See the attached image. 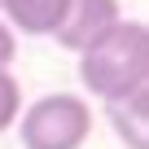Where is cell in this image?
<instances>
[{"label": "cell", "instance_id": "3957f363", "mask_svg": "<svg viewBox=\"0 0 149 149\" xmlns=\"http://www.w3.org/2000/svg\"><path fill=\"white\" fill-rule=\"evenodd\" d=\"M118 18H123L118 0H66L53 40H57L61 48H70V53H79V48H88L105 26H114Z\"/></svg>", "mask_w": 149, "mask_h": 149}, {"label": "cell", "instance_id": "277c9868", "mask_svg": "<svg viewBox=\"0 0 149 149\" xmlns=\"http://www.w3.org/2000/svg\"><path fill=\"white\" fill-rule=\"evenodd\" d=\"M61 9L66 0H0V18L9 22L13 35H53L57 22H61Z\"/></svg>", "mask_w": 149, "mask_h": 149}, {"label": "cell", "instance_id": "52a82bcc", "mask_svg": "<svg viewBox=\"0 0 149 149\" xmlns=\"http://www.w3.org/2000/svg\"><path fill=\"white\" fill-rule=\"evenodd\" d=\"M13 57H18V35L9 31L5 18H0V66H13Z\"/></svg>", "mask_w": 149, "mask_h": 149}, {"label": "cell", "instance_id": "6da1fadb", "mask_svg": "<svg viewBox=\"0 0 149 149\" xmlns=\"http://www.w3.org/2000/svg\"><path fill=\"white\" fill-rule=\"evenodd\" d=\"M79 84L97 101H123L149 88V26L140 18H118L88 48H79Z\"/></svg>", "mask_w": 149, "mask_h": 149}, {"label": "cell", "instance_id": "8992f818", "mask_svg": "<svg viewBox=\"0 0 149 149\" xmlns=\"http://www.w3.org/2000/svg\"><path fill=\"white\" fill-rule=\"evenodd\" d=\"M22 114V84L13 79L9 66H0V136H5Z\"/></svg>", "mask_w": 149, "mask_h": 149}, {"label": "cell", "instance_id": "5b68a950", "mask_svg": "<svg viewBox=\"0 0 149 149\" xmlns=\"http://www.w3.org/2000/svg\"><path fill=\"white\" fill-rule=\"evenodd\" d=\"M105 114L127 149H149V88H136L123 101H105Z\"/></svg>", "mask_w": 149, "mask_h": 149}, {"label": "cell", "instance_id": "7a4b0ae2", "mask_svg": "<svg viewBox=\"0 0 149 149\" xmlns=\"http://www.w3.org/2000/svg\"><path fill=\"white\" fill-rule=\"evenodd\" d=\"M22 149H84L92 136V105L79 92H48L18 114Z\"/></svg>", "mask_w": 149, "mask_h": 149}]
</instances>
